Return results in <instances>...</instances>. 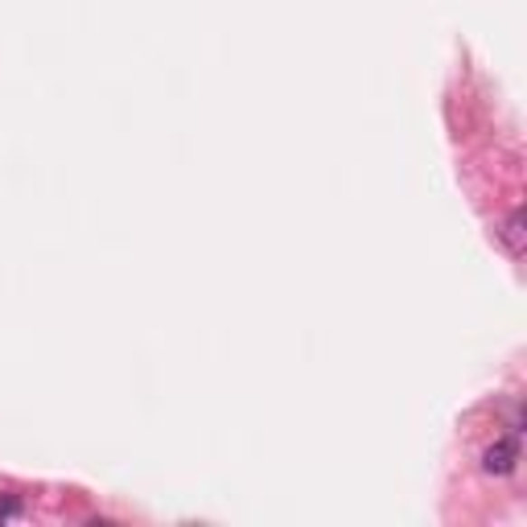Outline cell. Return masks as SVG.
I'll return each instance as SVG.
<instances>
[{
  "label": "cell",
  "mask_w": 527,
  "mask_h": 527,
  "mask_svg": "<svg viewBox=\"0 0 527 527\" xmlns=\"http://www.w3.org/2000/svg\"><path fill=\"white\" fill-rule=\"evenodd\" d=\"M499 235H503V243H507L511 256H523V211H511Z\"/></svg>",
  "instance_id": "2"
},
{
  "label": "cell",
  "mask_w": 527,
  "mask_h": 527,
  "mask_svg": "<svg viewBox=\"0 0 527 527\" xmlns=\"http://www.w3.org/2000/svg\"><path fill=\"white\" fill-rule=\"evenodd\" d=\"M515 466H519V437L515 433L499 437L494 445L482 449V470L491 474V478H507V474H515Z\"/></svg>",
  "instance_id": "1"
}]
</instances>
